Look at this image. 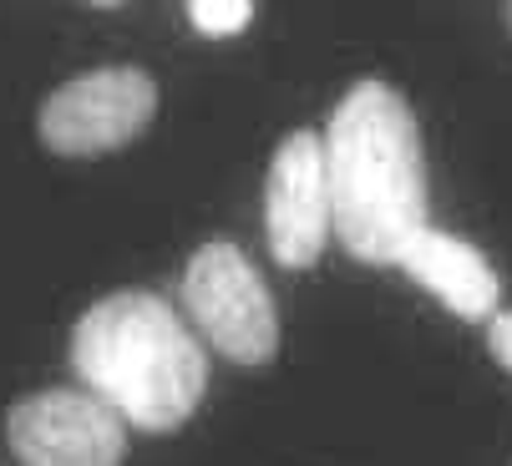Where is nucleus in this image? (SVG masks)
<instances>
[{
  "label": "nucleus",
  "instance_id": "obj_4",
  "mask_svg": "<svg viewBox=\"0 0 512 466\" xmlns=\"http://www.w3.org/2000/svg\"><path fill=\"white\" fill-rule=\"evenodd\" d=\"M158 112V82L142 66H92L41 102V142L61 158H92L132 142Z\"/></svg>",
  "mask_w": 512,
  "mask_h": 466
},
{
  "label": "nucleus",
  "instance_id": "obj_3",
  "mask_svg": "<svg viewBox=\"0 0 512 466\" xmlns=\"http://www.w3.org/2000/svg\"><path fill=\"white\" fill-rule=\"evenodd\" d=\"M183 304L208 345L224 350L234 365H264L279 350L274 294L234 239H208L193 249L183 269Z\"/></svg>",
  "mask_w": 512,
  "mask_h": 466
},
{
  "label": "nucleus",
  "instance_id": "obj_1",
  "mask_svg": "<svg viewBox=\"0 0 512 466\" xmlns=\"http://www.w3.org/2000/svg\"><path fill=\"white\" fill-rule=\"evenodd\" d=\"M330 233L360 264H396L406 239L426 228V152L411 102L360 76L325 122Z\"/></svg>",
  "mask_w": 512,
  "mask_h": 466
},
{
  "label": "nucleus",
  "instance_id": "obj_6",
  "mask_svg": "<svg viewBox=\"0 0 512 466\" xmlns=\"http://www.w3.org/2000/svg\"><path fill=\"white\" fill-rule=\"evenodd\" d=\"M264 239L284 269H310L330 244V183L315 132H289L264 178Z\"/></svg>",
  "mask_w": 512,
  "mask_h": 466
},
{
  "label": "nucleus",
  "instance_id": "obj_8",
  "mask_svg": "<svg viewBox=\"0 0 512 466\" xmlns=\"http://www.w3.org/2000/svg\"><path fill=\"white\" fill-rule=\"evenodd\" d=\"M188 16H193V26H198V31H208V36H224V31L249 26L254 6H249V0H193Z\"/></svg>",
  "mask_w": 512,
  "mask_h": 466
},
{
  "label": "nucleus",
  "instance_id": "obj_5",
  "mask_svg": "<svg viewBox=\"0 0 512 466\" xmlns=\"http://www.w3.org/2000/svg\"><path fill=\"white\" fill-rule=\"evenodd\" d=\"M6 436L21 466H122L127 421L87 385H51L6 411Z\"/></svg>",
  "mask_w": 512,
  "mask_h": 466
},
{
  "label": "nucleus",
  "instance_id": "obj_7",
  "mask_svg": "<svg viewBox=\"0 0 512 466\" xmlns=\"http://www.w3.org/2000/svg\"><path fill=\"white\" fill-rule=\"evenodd\" d=\"M396 264L426 289V294H436L452 315H462V320H492L497 315V299H502V284H497V269L482 259V249L477 244H467V239H457V233H447V228H416L411 239H406V249L396 254Z\"/></svg>",
  "mask_w": 512,
  "mask_h": 466
},
{
  "label": "nucleus",
  "instance_id": "obj_9",
  "mask_svg": "<svg viewBox=\"0 0 512 466\" xmlns=\"http://www.w3.org/2000/svg\"><path fill=\"white\" fill-rule=\"evenodd\" d=\"M487 350L502 370H512V309H497L487 320Z\"/></svg>",
  "mask_w": 512,
  "mask_h": 466
},
{
  "label": "nucleus",
  "instance_id": "obj_2",
  "mask_svg": "<svg viewBox=\"0 0 512 466\" xmlns=\"http://www.w3.org/2000/svg\"><path fill=\"white\" fill-rule=\"evenodd\" d=\"M71 370L142 431L183 426L208 391V355L193 325L153 289L97 299L71 330Z\"/></svg>",
  "mask_w": 512,
  "mask_h": 466
}]
</instances>
